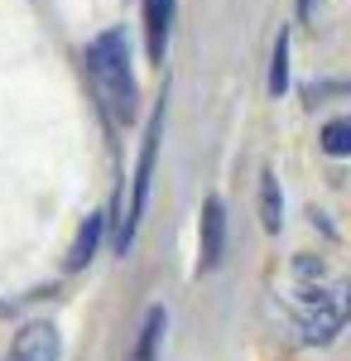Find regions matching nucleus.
<instances>
[{
    "mask_svg": "<svg viewBox=\"0 0 351 361\" xmlns=\"http://www.w3.org/2000/svg\"><path fill=\"white\" fill-rule=\"evenodd\" d=\"M87 78L97 87L101 106L111 121H135L140 111V87L130 73V44H125V29H106L87 44Z\"/></svg>",
    "mask_w": 351,
    "mask_h": 361,
    "instance_id": "f257e3e1",
    "label": "nucleus"
},
{
    "mask_svg": "<svg viewBox=\"0 0 351 361\" xmlns=\"http://www.w3.org/2000/svg\"><path fill=\"white\" fill-rule=\"evenodd\" d=\"M351 318V284H337V289H308L303 299H298V323H303V337L308 342H332V337L347 328Z\"/></svg>",
    "mask_w": 351,
    "mask_h": 361,
    "instance_id": "f03ea898",
    "label": "nucleus"
},
{
    "mask_svg": "<svg viewBox=\"0 0 351 361\" xmlns=\"http://www.w3.org/2000/svg\"><path fill=\"white\" fill-rule=\"evenodd\" d=\"M159 135H164V106H154L149 116V130H144V145H140V164H135V188H130V212H125V226L116 236V250L135 246V231H140V217H144V197H149V178H154V154H159Z\"/></svg>",
    "mask_w": 351,
    "mask_h": 361,
    "instance_id": "7ed1b4c3",
    "label": "nucleus"
},
{
    "mask_svg": "<svg viewBox=\"0 0 351 361\" xmlns=\"http://www.w3.org/2000/svg\"><path fill=\"white\" fill-rule=\"evenodd\" d=\"M221 250H226V207H221V197H207L202 222H197V275L221 265Z\"/></svg>",
    "mask_w": 351,
    "mask_h": 361,
    "instance_id": "20e7f679",
    "label": "nucleus"
},
{
    "mask_svg": "<svg viewBox=\"0 0 351 361\" xmlns=\"http://www.w3.org/2000/svg\"><path fill=\"white\" fill-rule=\"evenodd\" d=\"M58 357H63V337H58L54 323H29L15 333L10 361H58Z\"/></svg>",
    "mask_w": 351,
    "mask_h": 361,
    "instance_id": "39448f33",
    "label": "nucleus"
},
{
    "mask_svg": "<svg viewBox=\"0 0 351 361\" xmlns=\"http://www.w3.org/2000/svg\"><path fill=\"white\" fill-rule=\"evenodd\" d=\"M173 10H178V0H144V44H149V63H164V54H168Z\"/></svg>",
    "mask_w": 351,
    "mask_h": 361,
    "instance_id": "423d86ee",
    "label": "nucleus"
},
{
    "mask_svg": "<svg viewBox=\"0 0 351 361\" xmlns=\"http://www.w3.org/2000/svg\"><path fill=\"white\" fill-rule=\"evenodd\" d=\"M101 231H106V217H101V212H92V217L82 222L73 250H68V270H87V260L97 255V246H101Z\"/></svg>",
    "mask_w": 351,
    "mask_h": 361,
    "instance_id": "0eeeda50",
    "label": "nucleus"
},
{
    "mask_svg": "<svg viewBox=\"0 0 351 361\" xmlns=\"http://www.w3.org/2000/svg\"><path fill=\"white\" fill-rule=\"evenodd\" d=\"M164 328H168V313L154 304L149 313H144V328H140V342H135V352H130V361H159Z\"/></svg>",
    "mask_w": 351,
    "mask_h": 361,
    "instance_id": "6e6552de",
    "label": "nucleus"
},
{
    "mask_svg": "<svg viewBox=\"0 0 351 361\" xmlns=\"http://www.w3.org/2000/svg\"><path fill=\"white\" fill-rule=\"evenodd\" d=\"M260 222H265V231L284 226V197H279V178H274L270 169L260 173Z\"/></svg>",
    "mask_w": 351,
    "mask_h": 361,
    "instance_id": "1a4fd4ad",
    "label": "nucleus"
},
{
    "mask_svg": "<svg viewBox=\"0 0 351 361\" xmlns=\"http://www.w3.org/2000/svg\"><path fill=\"white\" fill-rule=\"evenodd\" d=\"M289 92V34L274 39V58H270V97L279 102Z\"/></svg>",
    "mask_w": 351,
    "mask_h": 361,
    "instance_id": "9d476101",
    "label": "nucleus"
},
{
    "mask_svg": "<svg viewBox=\"0 0 351 361\" xmlns=\"http://www.w3.org/2000/svg\"><path fill=\"white\" fill-rule=\"evenodd\" d=\"M323 149L332 159H347L351 154V116H337V121L323 126Z\"/></svg>",
    "mask_w": 351,
    "mask_h": 361,
    "instance_id": "9b49d317",
    "label": "nucleus"
},
{
    "mask_svg": "<svg viewBox=\"0 0 351 361\" xmlns=\"http://www.w3.org/2000/svg\"><path fill=\"white\" fill-rule=\"evenodd\" d=\"M332 92H351V82H313V87H308L313 102H318V97H332Z\"/></svg>",
    "mask_w": 351,
    "mask_h": 361,
    "instance_id": "f8f14e48",
    "label": "nucleus"
},
{
    "mask_svg": "<svg viewBox=\"0 0 351 361\" xmlns=\"http://www.w3.org/2000/svg\"><path fill=\"white\" fill-rule=\"evenodd\" d=\"M298 10H303V15H308V10H313V0H298Z\"/></svg>",
    "mask_w": 351,
    "mask_h": 361,
    "instance_id": "ddd939ff",
    "label": "nucleus"
}]
</instances>
